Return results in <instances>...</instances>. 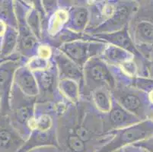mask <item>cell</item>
<instances>
[{"mask_svg":"<svg viewBox=\"0 0 153 152\" xmlns=\"http://www.w3.org/2000/svg\"><path fill=\"white\" fill-rule=\"evenodd\" d=\"M37 98L24 94L13 82L8 113L12 125L24 139L27 141L33 129Z\"/></svg>","mask_w":153,"mask_h":152,"instance_id":"obj_1","label":"cell"},{"mask_svg":"<svg viewBox=\"0 0 153 152\" xmlns=\"http://www.w3.org/2000/svg\"><path fill=\"white\" fill-rule=\"evenodd\" d=\"M83 85L81 98L88 99L92 90L107 87L112 90L116 86V79L110 67L100 56L89 59L82 68Z\"/></svg>","mask_w":153,"mask_h":152,"instance_id":"obj_2","label":"cell"},{"mask_svg":"<svg viewBox=\"0 0 153 152\" xmlns=\"http://www.w3.org/2000/svg\"><path fill=\"white\" fill-rule=\"evenodd\" d=\"M107 43L91 39L88 35L83 33L82 38L66 42L57 50L82 69L85 64L89 59L99 56Z\"/></svg>","mask_w":153,"mask_h":152,"instance_id":"obj_3","label":"cell"},{"mask_svg":"<svg viewBox=\"0 0 153 152\" xmlns=\"http://www.w3.org/2000/svg\"><path fill=\"white\" fill-rule=\"evenodd\" d=\"M33 73L37 81L39 91L37 103H51L56 104L66 101L58 90L59 77L55 64H53L52 66L47 70Z\"/></svg>","mask_w":153,"mask_h":152,"instance_id":"obj_4","label":"cell"},{"mask_svg":"<svg viewBox=\"0 0 153 152\" xmlns=\"http://www.w3.org/2000/svg\"><path fill=\"white\" fill-rule=\"evenodd\" d=\"M22 58L7 59L0 62V102L1 115H8L9 111V101L14 82V76L22 65Z\"/></svg>","mask_w":153,"mask_h":152,"instance_id":"obj_5","label":"cell"},{"mask_svg":"<svg viewBox=\"0 0 153 152\" xmlns=\"http://www.w3.org/2000/svg\"><path fill=\"white\" fill-rule=\"evenodd\" d=\"M25 142L8 115H0V152H19Z\"/></svg>","mask_w":153,"mask_h":152,"instance_id":"obj_6","label":"cell"},{"mask_svg":"<svg viewBox=\"0 0 153 152\" xmlns=\"http://www.w3.org/2000/svg\"><path fill=\"white\" fill-rule=\"evenodd\" d=\"M130 15V7L129 4L118 1L116 10L108 20L103 22L98 27L85 33L88 35H97L116 32L126 27L127 21Z\"/></svg>","mask_w":153,"mask_h":152,"instance_id":"obj_7","label":"cell"},{"mask_svg":"<svg viewBox=\"0 0 153 152\" xmlns=\"http://www.w3.org/2000/svg\"><path fill=\"white\" fill-rule=\"evenodd\" d=\"M134 117L131 113L125 110L115 100H113L111 110L106 114H103V127L104 133L109 135L115 131L129 127L133 123Z\"/></svg>","mask_w":153,"mask_h":152,"instance_id":"obj_8","label":"cell"},{"mask_svg":"<svg viewBox=\"0 0 153 152\" xmlns=\"http://www.w3.org/2000/svg\"><path fill=\"white\" fill-rule=\"evenodd\" d=\"M51 59H53V62L56 65L59 79H70L75 81L80 85L82 89L83 85V72L80 67L57 49L53 50Z\"/></svg>","mask_w":153,"mask_h":152,"instance_id":"obj_9","label":"cell"},{"mask_svg":"<svg viewBox=\"0 0 153 152\" xmlns=\"http://www.w3.org/2000/svg\"><path fill=\"white\" fill-rule=\"evenodd\" d=\"M89 22V9L88 3L69 4V21L66 29L83 34Z\"/></svg>","mask_w":153,"mask_h":152,"instance_id":"obj_10","label":"cell"},{"mask_svg":"<svg viewBox=\"0 0 153 152\" xmlns=\"http://www.w3.org/2000/svg\"><path fill=\"white\" fill-rule=\"evenodd\" d=\"M14 84L27 97L37 98L38 96V87L34 73L25 64L21 65L15 72Z\"/></svg>","mask_w":153,"mask_h":152,"instance_id":"obj_11","label":"cell"},{"mask_svg":"<svg viewBox=\"0 0 153 152\" xmlns=\"http://www.w3.org/2000/svg\"><path fill=\"white\" fill-rule=\"evenodd\" d=\"M99 56L108 65L120 66L125 62L131 61L133 54L124 49L107 44Z\"/></svg>","mask_w":153,"mask_h":152,"instance_id":"obj_12","label":"cell"},{"mask_svg":"<svg viewBox=\"0 0 153 152\" xmlns=\"http://www.w3.org/2000/svg\"><path fill=\"white\" fill-rule=\"evenodd\" d=\"M87 100L100 113L106 114L111 110L113 98L111 90L107 87H100L92 90Z\"/></svg>","mask_w":153,"mask_h":152,"instance_id":"obj_13","label":"cell"},{"mask_svg":"<svg viewBox=\"0 0 153 152\" xmlns=\"http://www.w3.org/2000/svg\"><path fill=\"white\" fill-rule=\"evenodd\" d=\"M88 35V34H87ZM91 39L105 42L107 44H112L116 47H120L122 49L127 50L131 53V46L130 40L128 37V33L126 31V27L116 32L104 34H97V35H88Z\"/></svg>","mask_w":153,"mask_h":152,"instance_id":"obj_14","label":"cell"},{"mask_svg":"<svg viewBox=\"0 0 153 152\" xmlns=\"http://www.w3.org/2000/svg\"><path fill=\"white\" fill-rule=\"evenodd\" d=\"M58 90L62 98L69 104H76L81 100V86L70 79H59Z\"/></svg>","mask_w":153,"mask_h":152,"instance_id":"obj_15","label":"cell"},{"mask_svg":"<svg viewBox=\"0 0 153 152\" xmlns=\"http://www.w3.org/2000/svg\"><path fill=\"white\" fill-rule=\"evenodd\" d=\"M19 32L17 27H9L4 35L3 44L1 53L3 56H9L13 53L14 50L17 48Z\"/></svg>","mask_w":153,"mask_h":152,"instance_id":"obj_16","label":"cell"},{"mask_svg":"<svg viewBox=\"0 0 153 152\" xmlns=\"http://www.w3.org/2000/svg\"><path fill=\"white\" fill-rule=\"evenodd\" d=\"M53 62L51 59H46L35 56L28 59L25 63V65L32 72H41L50 69Z\"/></svg>","mask_w":153,"mask_h":152,"instance_id":"obj_17","label":"cell"},{"mask_svg":"<svg viewBox=\"0 0 153 152\" xmlns=\"http://www.w3.org/2000/svg\"><path fill=\"white\" fill-rule=\"evenodd\" d=\"M53 55V50L51 46L48 44H40L37 51V56L46 59H51Z\"/></svg>","mask_w":153,"mask_h":152,"instance_id":"obj_18","label":"cell"},{"mask_svg":"<svg viewBox=\"0 0 153 152\" xmlns=\"http://www.w3.org/2000/svg\"><path fill=\"white\" fill-rule=\"evenodd\" d=\"M7 29H8V27H7L6 23L4 21L0 20V37H4Z\"/></svg>","mask_w":153,"mask_h":152,"instance_id":"obj_19","label":"cell"},{"mask_svg":"<svg viewBox=\"0 0 153 152\" xmlns=\"http://www.w3.org/2000/svg\"><path fill=\"white\" fill-rule=\"evenodd\" d=\"M149 98L150 101H151L152 103H153V90L150 92L149 95Z\"/></svg>","mask_w":153,"mask_h":152,"instance_id":"obj_20","label":"cell"}]
</instances>
